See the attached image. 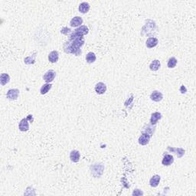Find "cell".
<instances>
[{"label": "cell", "mask_w": 196, "mask_h": 196, "mask_svg": "<svg viewBox=\"0 0 196 196\" xmlns=\"http://www.w3.org/2000/svg\"><path fill=\"white\" fill-rule=\"evenodd\" d=\"M64 50L66 53L73 54V55H75L76 56L81 55V49H76L75 48L73 47L70 41H67V42L64 43Z\"/></svg>", "instance_id": "1"}, {"label": "cell", "mask_w": 196, "mask_h": 196, "mask_svg": "<svg viewBox=\"0 0 196 196\" xmlns=\"http://www.w3.org/2000/svg\"><path fill=\"white\" fill-rule=\"evenodd\" d=\"M56 73L53 70H49L47 72L45 73L44 76H43V80L46 82V83H51L54 81V79L55 77Z\"/></svg>", "instance_id": "2"}, {"label": "cell", "mask_w": 196, "mask_h": 196, "mask_svg": "<svg viewBox=\"0 0 196 196\" xmlns=\"http://www.w3.org/2000/svg\"><path fill=\"white\" fill-rule=\"evenodd\" d=\"M19 129L21 132H26L29 130V121L27 118H24L19 124Z\"/></svg>", "instance_id": "3"}, {"label": "cell", "mask_w": 196, "mask_h": 196, "mask_svg": "<svg viewBox=\"0 0 196 196\" xmlns=\"http://www.w3.org/2000/svg\"><path fill=\"white\" fill-rule=\"evenodd\" d=\"M19 95V90L18 89H11L7 92L6 97L9 100H16Z\"/></svg>", "instance_id": "4"}, {"label": "cell", "mask_w": 196, "mask_h": 196, "mask_svg": "<svg viewBox=\"0 0 196 196\" xmlns=\"http://www.w3.org/2000/svg\"><path fill=\"white\" fill-rule=\"evenodd\" d=\"M95 91L97 92V94H104L105 92L107 91V86L106 84L102 82H99L95 86Z\"/></svg>", "instance_id": "5"}, {"label": "cell", "mask_w": 196, "mask_h": 196, "mask_svg": "<svg viewBox=\"0 0 196 196\" xmlns=\"http://www.w3.org/2000/svg\"><path fill=\"white\" fill-rule=\"evenodd\" d=\"M150 98L152 100H153L155 102H159L162 100L163 95L161 92L158 91V90H154L150 95Z\"/></svg>", "instance_id": "6"}, {"label": "cell", "mask_w": 196, "mask_h": 196, "mask_svg": "<svg viewBox=\"0 0 196 196\" xmlns=\"http://www.w3.org/2000/svg\"><path fill=\"white\" fill-rule=\"evenodd\" d=\"M150 140V135L148 133H143L139 138V143L142 146L147 145Z\"/></svg>", "instance_id": "7"}, {"label": "cell", "mask_w": 196, "mask_h": 196, "mask_svg": "<svg viewBox=\"0 0 196 196\" xmlns=\"http://www.w3.org/2000/svg\"><path fill=\"white\" fill-rule=\"evenodd\" d=\"M168 150L171 153H175L178 158H182L185 154V150L182 148H173V147L168 146Z\"/></svg>", "instance_id": "8"}, {"label": "cell", "mask_w": 196, "mask_h": 196, "mask_svg": "<svg viewBox=\"0 0 196 196\" xmlns=\"http://www.w3.org/2000/svg\"><path fill=\"white\" fill-rule=\"evenodd\" d=\"M173 162H174V158H173V156L172 155H169V154H166V155H165L163 159H162V163L163 166H168L172 163H173Z\"/></svg>", "instance_id": "9"}, {"label": "cell", "mask_w": 196, "mask_h": 196, "mask_svg": "<svg viewBox=\"0 0 196 196\" xmlns=\"http://www.w3.org/2000/svg\"><path fill=\"white\" fill-rule=\"evenodd\" d=\"M157 45H158V39H156V38H154V37H150V38H149V39L146 40V47L149 48H152L156 47Z\"/></svg>", "instance_id": "10"}, {"label": "cell", "mask_w": 196, "mask_h": 196, "mask_svg": "<svg viewBox=\"0 0 196 196\" xmlns=\"http://www.w3.org/2000/svg\"><path fill=\"white\" fill-rule=\"evenodd\" d=\"M83 23V19L82 18L79 17V16H75L70 20V25L71 27H77V26H81Z\"/></svg>", "instance_id": "11"}, {"label": "cell", "mask_w": 196, "mask_h": 196, "mask_svg": "<svg viewBox=\"0 0 196 196\" xmlns=\"http://www.w3.org/2000/svg\"><path fill=\"white\" fill-rule=\"evenodd\" d=\"M75 32L78 34L79 35L81 36H84V35H86L88 34L89 32V29L86 26H81L79 28H77V29L75 30Z\"/></svg>", "instance_id": "12"}, {"label": "cell", "mask_w": 196, "mask_h": 196, "mask_svg": "<svg viewBox=\"0 0 196 196\" xmlns=\"http://www.w3.org/2000/svg\"><path fill=\"white\" fill-rule=\"evenodd\" d=\"M59 55L57 51H52L48 55V61L51 63H56L58 61Z\"/></svg>", "instance_id": "13"}, {"label": "cell", "mask_w": 196, "mask_h": 196, "mask_svg": "<svg viewBox=\"0 0 196 196\" xmlns=\"http://www.w3.org/2000/svg\"><path fill=\"white\" fill-rule=\"evenodd\" d=\"M162 118V114L159 112H156L152 114L151 118H150V123L152 125H155L157 124V122Z\"/></svg>", "instance_id": "14"}, {"label": "cell", "mask_w": 196, "mask_h": 196, "mask_svg": "<svg viewBox=\"0 0 196 196\" xmlns=\"http://www.w3.org/2000/svg\"><path fill=\"white\" fill-rule=\"evenodd\" d=\"M160 179H161V178H160L159 175H153V176L151 178V179H150V181H149L150 186L153 188L157 187V186H159V184Z\"/></svg>", "instance_id": "15"}, {"label": "cell", "mask_w": 196, "mask_h": 196, "mask_svg": "<svg viewBox=\"0 0 196 196\" xmlns=\"http://www.w3.org/2000/svg\"><path fill=\"white\" fill-rule=\"evenodd\" d=\"M80 153L77 150H72L70 153V160L74 162H77L80 160Z\"/></svg>", "instance_id": "16"}, {"label": "cell", "mask_w": 196, "mask_h": 196, "mask_svg": "<svg viewBox=\"0 0 196 196\" xmlns=\"http://www.w3.org/2000/svg\"><path fill=\"white\" fill-rule=\"evenodd\" d=\"M90 5L88 4V2H82L81 4H80L79 6V11H80V12H81L82 14H85V13L88 12V11L90 10Z\"/></svg>", "instance_id": "17"}, {"label": "cell", "mask_w": 196, "mask_h": 196, "mask_svg": "<svg viewBox=\"0 0 196 196\" xmlns=\"http://www.w3.org/2000/svg\"><path fill=\"white\" fill-rule=\"evenodd\" d=\"M10 81V77L8 74H6V73H3L0 76V83H1V85L4 86L6 85V84H8Z\"/></svg>", "instance_id": "18"}, {"label": "cell", "mask_w": 196, "mask_h": 196, "mask_svg": "<svg viewBox=\"0 0 196 196\" xmlns=\"http://www.w3.org/2000/svg\"><path fill=\"white\" fill-rule=\"evenodd\" d=\"M160 66H161V63L159 60H153L149 65V68L153 71H156L159 69Z\"/></svg>", "instance_id": "19"}, {"label": "cell", "mask_w": 196, "mask_h": 196, "mask_svg": "<svg viewBox=\"0 0 196 196\" xmlns=\"http://www.w3.org/2000/svg\"><path fill=\"white\" fill-rule=\"evenodd\" d=\"M51 87H52V85H51V84H49V83L43 84L42 87L41 88V90H40L41 94H42L43 95V94H47L49 90L51 89Z\"/></svg>", "instance_id": "20"}, {"label": "cell", "mask_w": 196, "mask_h": 196, "mask_svg": "<svg viewBox=\"0 0 196 196\" xmlns=\"http://www.w3.org/2000/svg\"><path fill=\"white\" fill-rule=\"evenodd\" d=\"M86 61L89 64L94 63L96 61V55H95V54L93 53V52H89L87 55V56H86Z\"/></svg>", "instance_id": "21"}, {"label": "cell", "mask_w": 196, "mask_h": 196, "mask_svg": "<svg viewBox=\"0 0 196 196\" xmlns=\"http://www.w3.org/2000/svg\"><path fill=\"white\" fill-rule=\"evenodd\" d=\"M177 62L178 61H177L176 58H174V57H172V58H169L168 61V64H167L168 68H174L176 66Z\"/></svg>", "instance_id": "22"}, {"label": "cell", "mask_w": 196, "mask_h": 196, "mask_svg": "<svg viewBox=\"0 0 196 196\" xmlns=\"http://www.w3.org/2000/svg\"><path fill=\"white\" fill-rule=\"evenodd\" d=\"M35 55H36V53H35L34 55H32L25 58V60H24V61H25V63H26V64H34L35 62Z\"/></svg>", "instance_id": "23"}, {"label": "cell", "mask_w": 196, "mask_h": 196, "mask_svg": "<svg viewBox=\"0 0 196 196\" xmlns=\"http://www.w3.org/2000/svg\"><path fill=\"white\" fill-rule=\"evenodd\" d=\"M61 32L62 34L68 35V34H70V32H71V30H70V28H66V27H64V28H62L61 31Z\"/></svg>", "instance_id": "24"}, {"label": "cell", "mask_w": 196, "mask_h": 196, "mask_svg": "<svg viewBox=\"0 0 196 196\" xmlns=\"http://www.w3.org/2000/svg\"><path fill=\"white\" fill-rule=\"evenodd\" d=\"M143 195V193L139 189H136L134 192H133V195Z\"/></svg>", "instance_id": "25"}, {"label": "cell", "mask_w": 196, "mask_h": 196, "mask_svg": "<svg viewBox=\"0 0 196 196\" xmlns=\"http://www.w3.org/2000/svg\"><path fill=\"white\" fill-rule=\"evenodd\" d=\"M180 92H181L182 94H186V92H187V89L184 85H182L181 88H180Z\"/></svg>", "instance_id": "26"}, {"label": "cell", "mask_w": 196, "mask_h": 196, "mask_svg": "<svg viewBox=\"0 0 196 196\" xmlns=\"http://www.w3.org/2000/svg\"><path fill=\"white\" fill-rule=\"evenodd\" d=\"M26 118L28 119L29 123H32V122H33V120H34V119H33V117H32V115H28Z\"/></svg>", "instance_id": "27"}]
</instances>
